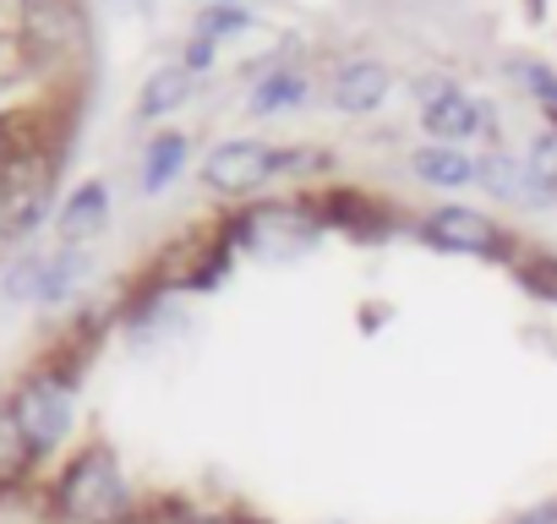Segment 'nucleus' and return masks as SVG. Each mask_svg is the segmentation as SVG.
Masks as SVG:
<instances>
[{"instance_id":"nucleus-15","label":"nucleus","mask_w":557,"mask_h":524,"mask_svg":"<svg viewBox=\"0 0 557 524\" xmlns=\"http://www.w3.org/2000/svg\"><path fill=\"white\" fill-rule=\"evenodd\" d=\"M312 99V77L301 72H268L251 93V115H278V110H296Z\"/></svg>"},{"instance_id":"nucleus-12","label":"nucleus","mask_w":557,"mask_h":524,"mask_svg":"<svg viewBox=\"0 0 557 524\" xmlns=\"http://www.w3.org/2000/svg\"><path fill=\"white\" fill-rule=\"evenodd\" d=\"M186 159H191V142L181 137V132H159L148 148H143V191L153 197V191H164L170 180H181V170H186Z\"/></svg>"},{"instance_id":"nucleus-19","label":"nucleus","mask_w":557,"mask_h":524,"mask_svg":"<svg viewBox=\"0 0 557 524\" xmlns=\"http://www.w3.org/2000/svg\"><path fill=\"white\" fill-rule=\"evenodd\" d=\"M240 28H246V12L240 7H213L202 17V34L197 39H224V34H240Z\"/></svg>"},{"instance_id":"nucleus-14","label":"nucleus","mask_w":557,"mask_h":524,"mask_svg":"<svg viewBox=\"0 0 557 524\" xmlns=\"http://www.w3.org/2000/svg\"><path fill=\"white\" fill-rule=\"evenodd\" d=\"M186 99H191V72L186 66H164V72L148 77V88L137 99V121H159V115L181 110Z\"/></svg>"},{"instance_id":"nucleus-20","label":"nucleus","mask_w":557,"mask_h":524,"mask_svg":"<svg viewBox=\"0 0 557 524\" xmlns=\"http://www.w3.org/2000/svg\"><path fill=\"white\" fill-rule=\"evenodd\" d=\"M208 61H213V39H197V45L186 50V61H181V66H186V72H202Z\"/></svg>"},{"instance_id":"nucleus-18","label":"nucleus","mask_w":557,"mask_h":524,"mask_svg":"<svg viewBox=\"0 0 557 524\" xmlns=\"http://www.w3.org/2000/svg\"><path fill=\"white\" fill-rule=\"evenodd\" d=\"M513 77H519L546 110H557V72H546V66H535V61H513Z\"/></svg>"},{"instance_id":"nucleus-17","label":"nucleus","mask_w":557,"mask_h":524,"mask_svg":"<svg viewBox=\"0 0 557 524\" xmlns=\"http://www.w3.org/2000/svg\"><path fill=\"white\" fill-rule=\"evenodd\" d=\"M524 164H530V175H535V180L552 191V202H557V126H546V132L530 142Z\"/></svg>"},{"instance_id":"nucleus-3","label":"nucleus","mask_w":557,"mask_h":524,"mask_svg":"<svg viewBox=\"0 0 557 524\" xmlns=\"http://www.w3.org/2000/svg\"><path fill=\"white\" fill-rule=\"evenodd\" d=\"M416 235H421L426 246H437V251H470V257H497V251L508 246V235H503L497 219H486L481 208H459V202L432 208V213L416 224Z\"/></svg>"},{"instance_id":"nucleus-1","label":"nucleus","mask_w":557,"mask_h":524,"mask_svg":"<svg viewBox=\"0 0 557 524\" xmlns=\"http://www.w3.org/2000/svg\"><path fill=\"white\" fill-rule=\"evenodd\" d=\"M55 191V153L45 137L7 126L0 132V240H23L45 224Z\"/></svg>"},{"instance_id":"nucleus-5","label":"nucleus","mask_w":557,"mask_h":524,"mask_svg":"<svg viewBox=\"0 0 557 524\" xmlns=\"http://www.w3.org/2000/svg\"><path fill=\"white\" fill-rule=\"evenodd\" d=\"M421 126H426L432 142L459 148L465 137H475V132L492 126V110L475 104L470 93H459L454 83H421Z\"/></svg>"},{"instance_id":"nucleus-22","label":"nucleus","mask_w":557,"mask_h":524,"mask_svg":"<svg viewBox=\"0 0 557 524\" xmlns=\"http://www.w3.org/2000/svg\"><path fill=\"white\" fill-rule=\"evenodd\" d=\"M219 7H235V0H219Z\"/></svg>"},{"instance_id":"nucleus-16","label":"nucleus","mask_w":557,"mask_h":524,"mask_svg":"<svg viewBox=\"0 0 557 524\" xmlns=\"http://www.w3.org/2000/svg\"><path fill=\"white\" fill-rule=\"evenodd\" d=\"M28 464H34V442H28V432L17 426L12 410H0V486L23 481Z\"/></svg>"},{"instance_id":"nucleus-8","label":"nucleus","mask_w":557,"mask_h":524,"mask_svg":"<svg viewBox=\"0 0 557 524\" xmlns=\"http://www.w3.org/2000/svg\"><path fill=\"white\" fill-rule=\"evenodd\" d=\"M388 88H394V77H388L383 61H350V66L334 72L329 99H334V110H345V115H372V110L388 99Z\"/></svg>"},{"instance_id":"nucleus-11","label":"nucleus","mask_w":557,"mask_h":524,"mask_svg":"<svg viewBox=\"0 0 557 524\" xmlns=\"http://www.w3.org/2000/svg\"><path fill=\"white\" fill-rule=\"evenodd\" d=\"M23 28H28L39 45H50V55H55V50H77V45H83V23H77V12L66 7V0H28Z\"/></svg>"},{"instance_id":"nucleus-2","label":"nucleus","mask_w":557,"mask_h":524,"mask_svg":"<svg viewBox=\"0 0 557 524\" xmlns=\"http://www.w3.org/2000/svg\"><path fill=\"white\" fill-rule=\"evenodd\" d=\"M55 508H61V519H77V524H126L132 519V486H126L121 464L104 448H94L61 475Z\"/></svg>"},{"instance_id":"nucleus-21","label":"nucleus","mask_w":557,"mask_h":524,"mask_svg":"<svg viewBox=\"0 0 557 524\" xmlns=\"http://www.w3.org/2000/svg\"><path fill=\"white\" fill-rule=\"evenodd\" d=\"M519 524H557V508H541V513H530V519H519Z\"/></svg>"},{"instance_id":"nucleus-4","label":"nucleus","mask_w":557,"mask_h":524,"mask_svg":"<svg viewBox=\"0 0 557 524\" xmlns=\"http://www.w3.org/2000/svg\"><path fill=\"white\" fill-rule=\"evenodd\" d=\"M12 415H17V426L28 432L34 453H50V448L72 432V383H61V377H34V383H23Z\"/></svg>"},{"instance_id":"nucleus-13","label":"nucleus","mask_w":557,"mask_h":524,"mask_svg":"<svg viewBox=\"0 0 557 524\" xmlns=\"http://www.w3.org/2000/svg\"><path fill=\"white\" fill-rule=\"evenodd\" d=\"M88 269H94V257H88L83 246H61V251H50V257H45V269H39V296H34V301H66V296L88 279Z\"/></svg>"},{"instance_id":"nucleus-7","label":"nucleus","mask_w":557,"mask_h":524,"mask_svg":"<svg viewBox=\"0 0 557 524\" xmlns=\"http://www.w3.org/2000/svg\"><path fill=\"white\" fill-rule=\"evenodd\" d=\"M475 186H486L492 197L519 202V208H552V191H546V186L530 175V164L513 159V153H486V159H475Z\"/></svg>"},{"instance_id":"nucleus-9","label":"nucleus","mask_w":557,"mask_h":524,"mask_svg":"<svg viewBox=\"0 0 557 524\" xmlns=\"http://www.w3.org/2000/svg\"><path fill=\"white\" fill-rule=\"evenodd\" d=\"M104 224H110V186H104V180L77 186V191L66 197V208L55 213V229H61V240H66V246L94 240Z\"/></svg>"},{"instance_id":"nucleus-10","label":"nucleus","mask_w":557,"mask_h":524,"mask_svg":"<svg viewBox=\"0 0 557 524\" xmlns=\"http://www.w3.org/2000/svg\"><path fill=\"white\" fill-rule=\"evenodd\" d=\"M410 175L426 180V186H443V191H459V186H475V159L465 148H448V142H426L410 153Z\"/></svg>"},{"instance_id":"nucleus-6","label":"nucleus","mask_w":557,"mask_h":524,"mask_svg":"<svg viewBox=\"0 0 557 524\" xmlns=\"http://www.w3.org/2000/svg\"><path fill=\"white\" fill-rule=\"evenodd\" d=\"M268 180H273V148L262 142H219L202 159V186L219 197H251Z\"/></svg>"}]
</instances>
